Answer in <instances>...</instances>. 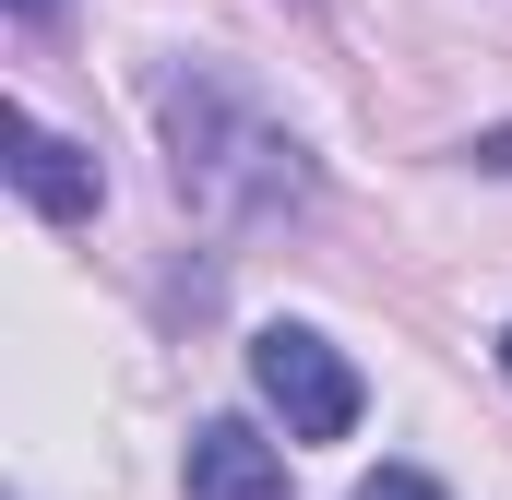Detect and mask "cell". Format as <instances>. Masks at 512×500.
<instances>
[{
	"label": "cell",
	"instance_id": "1",
	"mask_svg": "<svg viewBox=\"0 0 512 500\" xmlns=\"http://www.w3.org/2000/svg\"><path fill=\"white\" fill-rule=\"evenodd\" d=\"M167 108V143H179V191L203 203V215H286V203H310V167H298V143L286 131H262L215 72H191V84H167L155 96Z\"/></svg>",
	"mask_w": 512,
	"mask_h": 500
},
{
	"label": "cell",
	"instance_id": "2",
	"mask_svg": "<svg viewBox=\"0 0 512 500\" xmlns=\"http://www.w3.org/2000/svg\"><path fill=\"white\" fill-rule=\"evenodd\" d=\"M251 381H262V405L286 417V441H346L358 429V370L310 334V322H274V334H251Z\"/></svg>",
	"mask_w": 512,
	"mask_h": 500
},
{
	"label": "cell",
	"instance_id": "3",
	"mask_svg": "<svg viewBox=\"0 0 512 500\" xmlns=\"http://www.w3.org/2000/svg\"><path fill=\"white\" fill-rule=\"evenodd\" d=\"M191 500H286V453L251 417H203L191 429Z\"/></svg>",
	"mask_w": 512,
	"mask_h": 500
},
{
	"label": "cell",
	"instance_id": "4",
	"mask_svg": "<svg viewBox=\"0 0 512 500\" xmlns=\"http://www.w3.org/2000/svg\"><path fill=\"white\" fill-rule=\"evenodd\" d=\"M12 179H24V203H36V215H60V227H72V215H96V191H108V179H96V155H84V143H60L48 120H12Z\"/></svg>",
	"mask_w": 512,
	"mask_h": 500
},
{
	"label": "cell",
	"instance_id": "5",
	"mask_svg": "<svg viewBox=\"0 0 512 500\" xmlns=\"http://www.w3.org/2000/svg\"><path fill=\"white\" fill-rule=\"evenodd\" d=\"M346 500H441V489H429L417 465H382V477H358V489H346Z\"/></svg>",
	"mask_w": 512,
	"mask_h": 500
},
{
	"label": "cell",
	"instance_id": "6",
	"mask_svg": "<svg viewBox=\"0 0 512 500\" xmlns=\"http://www.w3.org/2000/svg\"><path fill=\"white\" fill-rule=\"evenodd\" d=\"M12 12H24V24H60V12H72V0H12Z\"/></svg>",
	"mask_w": 512,
	"mask_h": 500
},
{
	"label": "cell",
	"instance_id": "7",
	"mask_svg": "<svg viewBox=\"0 0 512 500\" xmlns=\"http://www.w3.org/2000/svg\"><path fill=\"white\" fill-rule=\"evenodd\" d=\"M477 167H512V131H501V143H477Z\"/></svg>",
	"mask_w": 512,
	"mask_h": 500
},
{
	"label": "cell",
	"instance_id": "8",
	"mask_svg": "<svg viewBox=\"0 0 512 500\" xmlns=\"http://www.w3.org/2000/svg\"><path fill=\"white\" fill-rule=\"evenodd\" d=\"M501 370H512V334H501Z\"/></svg>",
	"mask_w": 512,
	"mask_h": 500
}]
</instances>
